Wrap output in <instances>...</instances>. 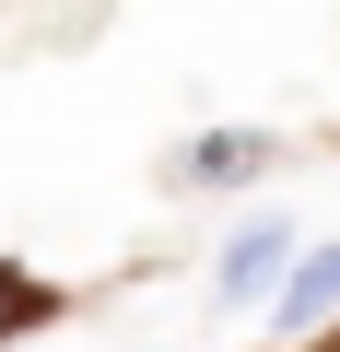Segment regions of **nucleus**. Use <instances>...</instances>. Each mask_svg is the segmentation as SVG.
Instances as JSON below:
<instances>
[{
	"instance_id": "f257e3e1",
	"label": "nucleus",
	"mask_w": 340,
	"mask_h": 352,
	"mask_svg": "<svg viewBox=\"0 0 340 352\" xmlns=\"http://www.w3.org/2000/svg\"><path fill=\"white\" fill-rule=\"evenodd\" d=\"M293 270H305V247H293L282 223H247V235L223 247V305H258V294H282Z\"/></svg>"
},
{
	"instance_id": "f03ea898",
	"label": "nucleus",
	"mask_w": 340,
	"mask_h": 352,
	"mask_svg": "<svg viewBox=\"0 0 340 352\" xmlns=\"http://www.w3.org/2000/svg\"><path fill=\"white\" fill-rule=\"evenodd\" d=\"M282 329H340V247H305V270L282 282Z\"/></svg>"
},
{
	"instance_id": "7ed1b4c3",
	"label": "nucleus",
	"mask_w": 340,
	"mask_h": 352,
	"mask_svg": "<svg viewBox=\"0 0 340 352\" xmlns=\"http://www.w3.org/2000/svg\"><path fill=\"white\" fill-rule=\"evenodd\" d=\"M270 164V129H223V141H200L188 153V176H200V188H223V176H258Z\"/></svg>"
},
{
	"instance_id": "20e7f679",
	"label": "nucleus",
	"mask_w": 340,
	"mask_h": 352,
	"mask_svg": "<svg viewBox=\"0 0 340 352\" xmlns=\"http://www.w3.org/2000/svg\"><path fill=\"white\" fill-rule=\"evenodd\" d=\"M47 317V282H24V270H0V340H24Z\"/></svg>"
}]
</instances>
